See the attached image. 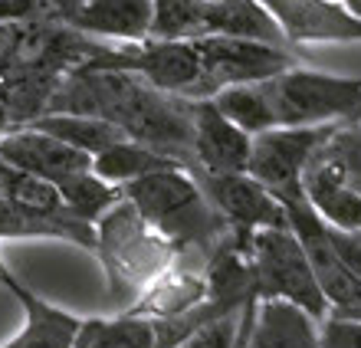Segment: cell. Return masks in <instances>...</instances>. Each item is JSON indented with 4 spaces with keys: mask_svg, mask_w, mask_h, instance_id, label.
<instances>
[{
    "mask_svg": "<svg viewBox=\"0 0 361 348\" xmlns=\"http://www.w3.org/2000/svg\"><path fill=\"white\" fill-rule=\"evenodd\" d=\"M204 299H207L204 266H188L184 256H178V260H174L164 273L154 276V280L135 296L132 306L122 312L145 316V319H154V322H171V319L190 316Z\"/></svg>",
    "mask_w": 361,
    "mask_h": 348,
    "instance_id": "obj_14",
    "label": "cell"
},
{
    "mask_svg": "<svg viewBox=\"0 0 361 348\" xmlns=\"http://www.w3.org/2000/svg\"><path fill=\"white\" fill-rule=\"evenodd\" d=\"M56 188H59V198H63V208H66L69 214H76L79 220H86V224H95L115 200H122V188H118V184H109L105 178H99L92 168L79 171V174H73V178H66V181H59Z\"/></svg>",
    "mask_w": 361,
    "mask_h": 348,
    "instance_id": "obj_24",
    "label": "cell"
},
{
    "mask_svg": "<svg viewBox=\"0 0 361 348\" xmlns=\"http://www.w3.org/2000/svg\"><path fill=\"white\" fill-rule=\"evenodd\" d=\"M319 155L332 161L335 171L361 194V119H345L335 125V132L319 148Z\"/></svg>",
    "mask_w": 361,
    "mask_h": 348,
    "instance_id": "obj_27",
    "label": "cell"
},
{
    "mask_svg": "<svg viewBox=\"0 0 361 348\" xmlns=\"http://www.w3.org/2000/svg\"><path fill=\"white\" fill-rule=\"evenodd\" d=\"M49 4H53V7H56L59 13H63V20H66L69 13L76 10V4H79V0H49Z\"/></svg>",
    "mask_w": 361,
    "mask_h": 348,
    "instance_id": "obj_32",
    "label": "cell"
},
{
    "mask_svg": "<svg viewBox=\"0 0 361 348\" xmlns=\"http://www.w3.org/2000/svg\"><path fill=\"white\" fill-rule=\"evenodd\" d=\"M0 200H10V204L33 208V210H66L56 184L33 178L27 171L7 164L4 158H0Z\"/></svg>",
    "mask_w": 361,
    "mask_h": 348,
    "instance_id": "obj_26",
    "label": "cell"
},
{
    "mask_svg": "<svg viewBox=\"0 0 361 348\" xmlns=\"http://www.w3.org/2000/svg\"><path fill=\"white\" fill-rule=\"evenodd\" d=\"M17 280V276L10 273V266L4 263V256H0V286H4V289H10V282Z\"/></svg>",
    "mask_w": 361,
    "mask_h": 348,
    "instance_id": "obj_33",
    "label": "cell"
},
{
    "mask_svg": "<svg viewBox=\"0 0 361 348\" xmlns=\"http://www.w3.org/2000/svg\"><path fill=\"white\" fill-rule=\"evenodd\" d=\"M302 191H305V204L329 227H335V230H358L361 227V194L319 151H315V158L305 168Z\"/></svg>",
    "mask_w": 361,
    "mask_h": 348,
    "instance_id": "obj_17",
    "label": "cell"
},
{
    "mask_svg": "<svg viewBox=\"0 0 361 348\" xmlns=\"http://www.w3.org/2000/svg\"><path fill=\"white\" fill-rule=\"evenodd\" d=\"M122 198L132 200L135 210L178 246L180 256L194 253L204 260L210 246L227 234L224 217L214 210L197 178L180 164L122 184Z\"/></svg>",
    "mask_w": 361,
    "mask_h": 348,
    "instance_id": "obj_2",
    "label": "cell"
},
{
    "mask_svg": "<svg viewBox=\"0 0 361 348\" xmlns=\"http://www.w3.org/2000/svg\"><path fill=\"white\" fill-rule=\"evenodd\" d=\"M0 158L7 164H13V168L33 174V178L49 181V184H59V181L73 178L79 171L92 168V158L86 151H79L73 145H66V141L39 132L33 125L4 135L0 138Z\"/></svg>",
    "mask_w": 361,
    "mask_h": 348,
    "instance_id": "obj_13",
    "label": "cell"
},
{
    "mask_svg": "<svg viewBox=\"0 0 361 348\" xmlns=\"http://www.w3.org/2000/svg\"><path fill=\"white\" fill-rule=\"evenodd\" d=\"M95 256L105 270L109 282V299L115 312L128 309L135 296L148 286L158 273L178 260V246L161 236L148 220H145L128 198L115 200L95 220Z\"/></svg>",
    "mask_w": 361,
    "mask_h": 348,
    "instance_id": "obj_3",
    "label": "cell"
},
{
    "mask_svg": "<svg viewBox=\"0 0 361 348\" xmlns=\"http://www.w3.org/2000/svg\"><path fill=\"white\" fill-rule=\"evenodd\" d=\"M214 105L227 115L233 125H240L247 135H259L276 128V109L267 92V83H243V85H224L210 95Z\"/></svg>",
    "mask_w": 361,
    "mask_h": 348,
    "instance_id": "obj_23",
    "label": "cell"
},
{
    "mask_svg": "<svg viewBox=\"0 0 361 348\" xmlns=\"http://www.w3.org/2000/svg\"><path fill=\"white\" fill-rule=\"evenodd\" d=\"M152 13L154 0H79L66 23L92 37L138 43V40H148Z\"/></svg>",
    "mask_w": 361,
    "mask_h": 348,
    "instance_id": "obj_15",
    "label": "cell"
},
{
    "mask_svg": "<svg viewBox=\"0 0 361 348\" xmlns=\"http://www.w3.org/2000/svg\"><path fill=\"white\" fill-rule=\"evenodd\" d=\"M240 312L220 316V319H210L204 325H197V329H190L174 348H233L240 332Z\"/></svg>",
    "mask_w": 361,
    "mask_h": 348,
    "instance_id": "obj_28",
    "label": "cell"
},
{
    "mask_svg": "<svg viewBox=\"0 0 361 348\" xmlns=\"http://www.w3.org/2000/svg\"><path fill=\"white\" fill-rule=\"evenodd\" d=\"M207 33L263 40V43L289 49V43H286L276 17L259 4V0H224V4H207V7H204V37H207Z\"/></svg>",
    "mask_w": 361,
    "mask_h": 348,
    "instance_id": "obj_19",
    "label": "cell"
},
{
    "mask_svg": "<svg viewBox=\"0 0 361 348\" xmlns=\"http://www.w3.org/2000/svg\"><path fill=\"white\" fill-rule=\"evenodd\" d=\"M10 292L17 296L20 309H23V325L7 345L0 348H73L79 332V316L59 309L33 289H27L20 280L10 282Z\"/></svg>",
    "mask_w": 361,
    "mask_h": 348,
    "instance_id": "obj_16",
    "label": "cell"
},
{
    "mask_svg": "<svg viewBox=\"0 0 361 348\" xmlns=\"http://www.w3.org/2000/svg\"><path fill=\"white\" fill-rule=\"evenodd\" d=\"M319 348H361V319L329 312L319 319Z\"/></svg>",
    "mask_w": 361,
    "mask_h": 348,
    "instance_id": "obj_29",
    "label": "cell"
},
{
    "mask_svg": "<svg viewBox=\"0 0 361 348\" xmlns=\"http://www.w3.org/2000/svg\"><path fill=\"white\" fill-rule=\"evenodd\" d=\"M86 69H115L132 73L148 85L184 99H207L204 66L194 40H138L118 49H92L82 63Z\"/></svg>",
    "mask_w": 361,
    "mask_h": 348,
    "instance_id": "obj_5",
    "label": "cell"
},
{
    "mask_svg": "<svg viewBox=\"0 0 361 348\" xmlns=\"http://www.w3.org/2000/svg\"><path fill=\"white\" fill-rule=\"evenodd\" d=\"M342 4H345L348 10H352L355 17H361V0H342Z\"/></svg>",
    "mask_w": 361,
    "mask_h": 348,
    "instance_id": "obj_34",
    "label": "cell"
},
{
    "mask_svg": "<svg viewBox=\"0 0 361 348\" xmlns=\"http://www.w3.org/2000/svg\"><path fill=\"white\" fill-rule=\"evenodd\" d=\"M247 348H319V319L286 299H259Z\"/></svg>",
    "mask_w": 361,
    "mask_h": 348,
    "instance_id": "obj_18",
    "label": "cell"
},
{
    "mask_svg": "<svg viewBox=\"0 0 361 348\" xmlns=\"http://www.w3.org/2000/svg\"><path fill=\"white\" fill-rule=\"evenodd\" d=\"M247 253L253 270V289L259 299H286L305 309L312 319L329 316V299L289 224L253 230L247 240Z\"/></svg>",
    "mask_w": 361,
    "mask_h": 348,
    "instance_id": "obj_4",
    "label": "cell"
},
{
    "mask_svg": "<svg viewBox=\"0 0 361 348\" xmlns=\"http://www.w3.org/2000/svg\"><path fill=\"white\" fill-rule=\"evenodd\" d=\"M180 161L164 155V151L145 145V141H135V138H122L109 145L105 151H99L92 158V171L99 178H105L109 184H128L135 178H145L152 171H161V168H178ZM184 168V164H180ZM190 171V168H188Z\"/></svg>",
    "mask_w": 361,
    "mask_h": 348,
    "instance_id": "obj_22",
    "label": "cell"
},
{
    "mask_svg": "<svg viewBox=\"0 0 361 348\" xmlns=\"http://www.w3.org/2000/svg\"><path fill=\"white\" fill-rule=\"evenodd\" d=\"M267 92L279 125L345 122L361 102V76H332L295 63L267 79Z\"/></svg>",
    "mask_w": 361,
    "mask_h": 348,
    "instance_id": "obj_6",
    "label": "cell"
},
{
    "mask_svg": "<svg viewBox=\"0 0 361 348\" xmlns=\"http://www.w3.org/2000/svg\"><path fill=\"white\" fill-rule=\"evenodd\" d=\"M283 30L289 47L361 43V17L342 0H259Z\"/></svg>",
    "mask_w": 361,
    "mask_h": 348,
    "instance_id": "obj_11",
    "label": "cell"
},
{
    "mask_svg": "<svg viewBox=\"0 0 361 348\" xmlns=\"http://www.w3.org/2000/svg\"><path fill=\"white\" fill-rule=\"evenodd\" d=\"M332 312H342V316H355V319H361V306H352V309H332Z\"/></svg>",
    "mask_w": 361,
    "mask_h": 348,
    "instance_id": "obj_35",
    "label": "cell"
},
{
    "mask_svg": "<svg viewBox=\"0 0 361 348\" xmlns=\"http://www.w3.org/2000/svg\"><path fill=\"white\" fill-rule=\"evenodd\" d=\"M204 188L207 200L214 204L227 230L250 236L259 227H286V208L259 184L250 171H190Z\"/></svg>",
    "mask_w": 361,
    "mask_h": 348,
    "instance_id": "obj_9",
    "label": "cell"
},
{
    "mask_svg": "<svg viewBox=\"0 0 361 348\" xmlns=\"http://www.w3.org/2000/svg\"><path fill=\"white\" fill-rule=\"evenodd\" d=\"M56 112H89L115 122L128 138L178 158L194 168V119L190 99L148 85L132 73L79 66L66 92L56 99Z\"/></svg>",
    "mask_w": 361,
    "mask_h": 348,
    "instance_id": "obj_1",
    "label": "cell"
},
{
    "mask_svg": "<svg viewBox=\"0 0 361 348\" xmlns=\"http://www.w3.org/2000/svg\"><path fill=\"white\" fill-rule=\"evenodd\" d=\"M194 47L200 53L204 66V89L207 99L224 85H243V83H267L273 76L295 66V56L286 47H273L263 40H243V37H220L207 33L197 37Z\"/></svg>",
    "mask_w": 361,
    "mask_h": 348,
    "instance_id": "obj_8",
    "label": "cell"
},
{
    "mask_svg": "<svg viewBox=\"0 0 361 348\" xmlns=\"http://www.w3.org/2000/svg\"><path fill=\"white\" fill-rule=\"evenodd\" d=\"M338 122L322 125H276L269 132L253 135L247 171L273 194L279 204H299L305 200L302 178L315 151L322 148Z\"/></svg>",
    "mask_w": 361,
    "mask_h": 348,
    "instance_id": "obj_7",
    "label": "cell"
},
{
    "mask_svg": "<svg viewBox=\"0 0 361 348\" xmlns=\"http://www.w3.org/2000/svg\"><path fill=\"white\" fill-rule=\"evenodd\" d=\"M27 125H33V128L53 135L59 141H66V145H73L79 151H86L89 158H95L99 151H105L115 141L128 138L115 122L102 119V115H89V112H49Z\"/></svg>",
    "mask_w": 361,
    "mask_h": 348,
    "instance_id": "obj_21",
    "label": "cell"
},
{
    "mask_svg": "<svg viewBox=\"0 0 361 348\" xmlns=\"http://www.w3.org/2000/svg\"><path fill=\"white\" fill-rule=\"evenodd\" d=\"M73 348H161V339H158L154 319L115 312L112 319L92 316V319L79 322Z\"/></svg>",
    "mask_w": 361,
    "mask_h": 348,
    "instance_id": "obj_20",
    "label": "cell"
},
{
    "mask_svg": "<svg viewBox=\"0 0 361 348\" xmlns=\"http://www.w3.org/2000/svg\"><path fill=\"white\" fill-rule=\"evenodd\" d=\"M194 119V168L190 171H247L253 135L233 125L220 112L214 99H190Z\"/></svg>",
    "mask_w": 361,
    "mask_h": 348,
    "instance_id": "obj_12",
    "label": "cell"
},
{
    "mask_svg": "<svg viewBox=\"0 0 361 348\" xmlns=\"http://www.w3.org/2000/svg\"><path fill=\"white\" fill-rule=\"evenodd\" d=\"M257 302H259L257 292H253V296L243 302V312H240V332H237V342H233V348H247L250 329H253V319H257Z\"/></svg>",
    "mask_w": 361,
    "mask_h": 348,
    "instance_id": "obj_31",
    "label": "cell"
},
{
    "mask_svg": "<svg viewBox=\"0 0 361 348\" xmlns=\"http://www.w3.org/2000/svg\"><path fill=\"white\" fill-rule=\"evenodd\" d=\"M204 7L207 0H154L152 40H197L204 37Z\"/></svg>",
    "mask_w": 361,
    "mask_h": 348,
    "instance_id": "obj_25",
    "label": "cell"
},
{
    "mask_svg": "<svg viewBox=\"0 0 361 348\" xmlns=\"http://www.w3.org/2000/svg\"><path fill=\"white\" fill-rule=\"evenodd\" d=\"M286 224L299 236V244L309 256V266H312L315 280H319L325 299H329V312L361 306V280L345 266V260L332 246L329 224L322 217L315 214L305 200H299V204H286Z\"/></svg>",
    "mask_w": 361,
    "mask_h": 348,
    "instance_id": "obj_10",
    "label": "cell"
},
{
    "mask_svg": "<svg viewBox=\"0 0 361 348\" xmlns=\"http://www.w3.org/2000/svg\"><path fill=\"white\" fill-rule=\"evenodd\" d=\"M329 236H332V246L338 250L345 266L361 280V227L358 230H335V227H329Z\"/></svg>",
    "mask_w": 361,
    "mask_h": 348,
    "instance_id": "obj_30",
    "label": "cell"
},
{
    "mask_svg": "<svg viewBox=\"0 0 361 348\" xmlns=\"http://www.w3.org/2000/svg\"><path fill=\"white\" fill-rule=\"evenodd\" d=\"M207 4H224V0H207Z\"/></svg>",
    "mask_w": 361,
    "mask_h": 348,
    "instance_id": "obj_36",
    "label": "cell"
}]
</instances>
